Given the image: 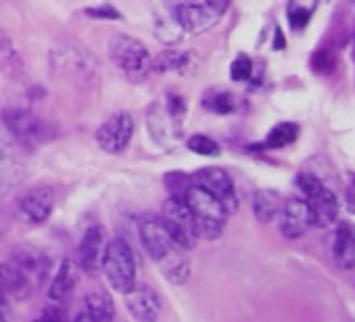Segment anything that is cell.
<instances>
[{"instance_id": "cell-1", "label": "cell", "mask_w": 355, "mask_h": 322, "mask_svg": "<svg viewBox=\"0 0 355 322\" xmlns=\"http://www.w3.org/2000/svg\"><path fill=\"white\" fill-rule=\"evenodd\" d=\"M182 199L187 201V205L193 212L199 237L207 239V241L220 239L226 228V222H228V210L222 205V201L197 185H191Z\"/></svg>"}, {"instance_id": "cell-2", "label": "cell", "mask_w": 355, "mask_h": 322, "mask_svg": "<svg viewBox=\"0 0 355 322\" xmlns=\"http://www.w3.org/2000/svg\"><path fill=\"white\" fill-rule=\"evenodd\" d=\"M295 183H297V189L301 191L303 199L309 205L313 226L326 228V226L334 224L338 218V212H340L338 197L311 172H299Z\"/></svg>"}, {"instance_id": "cell-3", "label": "cell", "mask_w": 355, "mask_h": 322, "mask_svg": "<svg viewBox=\"0 0 355 322\" xmlns=\"http://www.w3.org/2000/svg\"><path fill=\"white\" fill-rule=\"evenodd\" d=\"M101 270L113 291L125 295L136 285V257L132 247L123 239H113L107 243Z\"/></svg>"}, {"instance_id": "cell-4", "label": "cell", "mask_w": 355, "mask_h": 322, "mask_svg": "<svg viewBox=\"0 0 355 322\" xmlns=\"http://www.w3.org/2000/svg\"><path fill=\"white\" fill-rule=\"evenodd\" d=\"M109 59L130 80L140 82L150 74V61L153 59H150L146 46L128 34H115L109 40Z\"/></svg>"}, {"instance_id": "cell-5", "label": "cell", "mask_w": 355, "mask_h": 322, "mask_svg": "<svg viewBox=\"0 0 355 322\" xmlns=\"http://www.w3.org/2000/svg\"><path fill=\"white\" fill-rule=\"evenodd\" d=\"M51 69L71 82H88L96 74V59L78 44H57L49 53Z\"/></svg>"}, {"instance_id": "cell-6", "label": "cell", "mask_w": 355, "mask_h": 322, "mask_svg": "<svg viewBox=\"0 0 355 322\" xmlns=\"http://www.w3.org/2000/svg\"><path fill=\"white\" fill-rule=\"evenodd\" d=\"M161 220L165 224V228L169 230L171 239L180 245L182 249H193L199 243V230H197V222L193 218L191 207L187 205V201L182 197H169L163 203L161 210Z\"/></svg>"}, {"instance_id": "cell-7", "label": "cell", "mask_w": 355, "mask_h": 322, "mask_svg": "<svg viewBox=\"0 0 355 322\" xmlns=\"http://www.w3.org/2000/svg\"><path fill=\"white\" fill-rule=\"evenodd\" d=\"M3 124L13 140L21 146H40L49 140V130L44 121L28 109L11 107L3 113Z\"/></svg>"}, {"instance_id": "cell-8", "label": "cell", "mask_w": 355, "mask_h": 322, "mask_svg": "<svg viewBox=\"0 0 355 322\" xmlns=\"http://www.w3.org/2000/svg\"><path fill=\"white\" fill-rule=\"evenodd\" d=\"M134 136V119L128 111H115L109 115L96 130L94 140L96 144L109 153V155H119L128 149L130 140Z\"/></svg>"}, {"instance_id": "cell-9", "label": "cell", "mask_w": 355, "mask_h": 322, "mask_svg": "<svg viewBox=\"0 0 355 322\" xmlns=\"http://www.w3.org/2000/svg\"><path fill=\"white\" fill-rule=\"evenodd\" d=\"M138 235H140V243L144 251L155 264L161 262L165 255H169L175 247H180L171 239L161 216H155V214H144L138 220Z\"/></svg>"}, {"instance_id": "cell-10", "label": "cell", "mask_w": 355, "mask_h": 322, "mask_svg": "<svg viewBox=\"0 0 355 322\" xmlns=\"http://www.w3.org/2000/svg\"><path fill=\"white\" fill-rule=\"evenodd\" d=\"M24 149L26 146H21L11 136L5 140L0 138V193L13 191L26 178L28 164Z\"/></svg>"}, {"instance_id": "cell-11", "label": "cell", "mask_w": 355, "mask_h": 322, "mask_svg": "<svg viewBox=\"0 0 355 322\" xmlns=\"http://www.w3.org/2000/svg\"><path fill=\"white\" fill-rule=\"evenodd\" d=\"M191 180H193V185L201 187L203 191H207L209 195L220 199L222 205L228 210V214L236 212V207H239L236 189H234V183H232V178H230V174L226 170L209 166V168L197 170L191 176Z\"/></svg>"}, {"instance_id": "cell-12", "label": "cell", "mask_w": 355, "mask_h": 322, "mask_svg": "<svg viewBox=\"0 0 355 322\" xmlns=\"http://www.w3.org/2000/svg\"><path fill=\"white\" fill-rule=\"evenodd\" d=\"M107 243L105 228L101 224H90L78 245V268L86 274H96L103 266Z\"/></svg>"}, {"instance_id": "cell-13", "label": "cell", "mask_w": 355, "mask_h": 322, "mask_svg": "<svg viewBox=\"0 0 355 322\" xmlns=\"http://www.w3.org/2000/svg\"><path fill=\"white\" fill-rule=\"evenodd\" d=\"M278 226H280V232L284 239H288V241L301 239L313 226L307 201L301 197L284 201L282 210L278 214Z\"/></svg>"}, {"instance_id": "cell-14", "label": "cell", "mask_w": 355, "mask_h": 322, "mask_svg": "<svg viewBox=\"0 0 355 322\" xmlns=\"http://www.w3.org/2000/svg\"><path fill=\"white\" fill-rule=\"evenodd\" d=\"M220 13H216L211 7L205 3H187V5H178L173 19L182 32L187 34H203L211 30L220 22Z\"/></svg>"}, {"instance_id": "cell-15", "label": "cell", "mask_w": 355, "mask_h": 322, "mask_svg": "<svg viewBox=\"0 0 355 322\" xmlns=\"http://www.w3.org/2000/svg\"><path fill=\"white\" fill-rule=\"evenodd\" d=\"M125 305L132 318L138 322H157L161 316L159 295L144 285H134L132 291L125 293Z\"/></svg>"}, {"instance_id": "cell-16", "label": "cell", "mask_w": 355, "mask_h": 322, "mask_svg": "<svg viewBox=\"0 0 355 322\" xmlns=\"http://www.w3.org/2000/svg\"><path fill=\"white\" fill-rule=\"evenodd\" d=\"M53 210H55V191L51 187H34L19 201V212L30 224L46 222Z\"/></svg>"}, {"instance_id": "cell-17", "label": "cell", "mask_w": 355, "mask_h": 322, "mask_svg": "<svg viewBox=\"0 0 355 322\" xmlns=\"http://www.w3.org/2000/svg\"><path fill=\"white\" fill-rule=\"evenodd\" d=\"M146 126H148V134L153 140H157L159 144H169L173 140H178L180 136V126L178 124L169 111L165 109V105H153L146 113Z\"/></svg>"}, {"instance_id": "cell-18", "label": "cell", "mask_w": 355, "mask_h": 322, "mask_svg": "<svg viewBox=\"0 0 355 322\" xmlns=\"http://www.w3.org/2000/svg\"><path fill=\"white\" fill-rule=\"evenodd\" d=\"M30 276L15 264L0 266V297L3 299H28L30 297Z\"/></svg>"}, {"instance_id": "cell-19", "label": "cell", "mask_w": 355, "mask_h": 322, "mask_svg": "<svg viewBox=\"0 0 355 322\" xmlns=\"http://www.w3.org/2000/svg\"><path fill=\"white\" fill-rule=\"evenodd\" d=\"M332 257L338 268L353 270L355 268V224L340 222L334 230L332 239Z\"/></svg>"}, {"instance_id": "cell-20", "label": "cell", "mask_w": 355, "mask_h": 322, "mask_svg": "<svg viewBox=\"0 0 355 322\" xmlns=\"http://www.w3.org/2000/svg\"><path fill=\"white\" fill-rule=\"evenodd\" d=\"M78 285V262L65 257L61 260L53 280H51V287H49V299L59 303L63 299H67L71 295V291L76 289Z\"/></svg>"}, {"instance_id": "cell-21", "label": "cell", "mask_w": 355, "mask_h": 322, "mask_svg": "<svg viewBox=\"0 0 355 322\" xmlns=\"http://www.w3.org/2000/svg\"><path fill=\"white\" fill-rule=\"evenodd\" d=\"M193 63H195V53L165 49L150 61V71H155V74H171V71L189 74Z\"/></svg>"}, {"instance_id": "cell-22", "label": "cell", "mask_w": 355, "mask_h": 322, "mask_svg": "<svg viewBox=\"0 0 355 322\" xmlns=\"http://www.w3.org/2000/svg\"><path fill=\"white\" fill-rule=\"evenodd\" d=\"M157 266L165 280H169L171 285H184L191 278V260L187 255V249L182 247H175L169 255L157 262Z\"/></svg>"}, {"instance_id": "cell-23", "label": "cell", "mask_w": 355, "mask_h": 322, "mask_svg": "<svg viewBox=\"0 0 355 322\" xmlns=\"http://www.w3.org/2000/svg\"><path fill=\"white\" fill-rule=\"evenodd\" d=\"M0 76H5L11 82H19L26 78L24 57L7 36H0Z\"/></svg>"}, {"instance_id": "cell-24", "label": "cell", "mask_w": 355, "mask_h": 322, "mask_svg": "<svg viewBox=\"0 0 355 322\" xmlns=\"http://www.w3.org/2000/svg\"><path fill=\"white\" fill-rule=\"evenodd\" d=\"M282 203L284 201H282V197H280L278 191H274V189H261L253 197V214H255V218L261 224H272L278 218V214L282 210Z\"/></svg>"}, {"instance_id": "cell-25", "label": "cell", "mask_w": 355, "mask_h": 322, "mask_svg": "<svg viewBox=\"0 0 355 322\" xmlns=\"http://www.w3.org/2000/svg\"><path fill=\"white\" fill-rule=\"evenodd\" d=\"M201 105L205 111L216 113V115H230L239 109V99L234 92L230 90H222V88H209L203 99Z\"/></svg>"}, {"instance_id": "cell-26", "label": "cell", "mask_w": 355, "mask_h": 322, "mask_svg": "<svg viewBox=\"0 0 355 322\" xmlns=\"http://www.w3.org/2000/svg\"><path fill=\"white\" fill-rule=\"evenodd\" d=\"M86 312L96 322H111L115 318V303L113 297L105 289H92L86 295Z\"/></svg>"}, {"instance_id": "cell-27", "label": "cell", "mask_w": 355, "mask_h": 322, "mask_svg": "<svg viewBox=\"0 0 355 322\" xmlns=\"http://www.w3.org/2000/svg\"><path fill=\"white\" fill-rule=\"evenodd\" d=\"M297 136H299V126L297 124H293V121H280V124H276L268 132V136L261 142V146L263 149H282V146L293 144L297 140Z\"/></svg>"}, {"instance_id": "cell-28", "label": "cell", "mask_w": 355, "mask_h": 322, "mask_svg": "<svg viewBox=\"0 0 355 322\" xmlns=\"http://www.w3.org/2000/svg\"><path fill=\"white\" fill-rule=\"evenodd\" d=\"M318 0H291L288 5V22L293 30H303L313 15Z\"/></svg>"}, {"instance_id": "cell-29", "label": "cell", "mask_w": 355, "mask_h": 322, "mask_svg": "<svg viewBox=\"0 0 355 322\" xmlns=\"http://www.w3.org/2000/svg\"><path fill=\"white\" fill-rule=\"evenodd\" d=\"M187 146H189L193 153L201 155V157H218V155L222 153L220 144H218L214 138L205 136V134H193V136L187 140Z\"/></svg>"}, {"instance_id": "cell-30", "label": "cell", "mask_w": 355, "mask_h": 322, "mask_svg": "<svg viewBox=\"0 0 355 322\" xmlns=\"http://www.w3.org/2000/svg\"><path fill=\"white\" fill-rule=\"evenodd\" d=\"M253 76V61L249 55L241 53L234 57V61L230 63V78L234 82H247Z\"/></svg>"}, {"instance_id": "cell-31", "label": "cell", "mask_w": 355, "mask_h": 322, "mask_svg": "<svg viewBox=\"0 0 355 322\" xmlns=\"http://www.w3.org/2000/svg\"><path fill=\"white\" fill-rule=\"evenodd\" d=\"M191 185H193L191 176H187L182 172H169V174H165V187L169 189V193L173 197H184V193H187V189Z\"/></svg>"}, {"instance_id": "cell-32", "label": "cell", "mask_w": 355, "mask_h": 322, "mask_svg": "<svg viewBox=\"0 0 355 322\" xmlns=\"http://www.w3.org/2000/svg\"><path fill=\"white\" fill-rule=\"evenodd\" d=\"M165 109L169 111V115L178 121L182 124L187 113H189V103L180 96V94H167L165 99Z\"/></svg>"}, {"instance_id": "cell-33", "label": "cell", "mask_w": 355, "mask_h": 322, "mask_svg": "<svg viewBox=\"0 0 355 322\" xmlns=\"http://www.w3.org/2000/svg\"><path fill=\"white\" fill-rule=\"evenodd\" d=\"M84 15L92 19H121L119 11L111 5H101V7H88L84 9Z\"/></svg>"}, {"instance_id": "cell-34", "label": "cell", "mask_w": 355, "mask_h": 322, "mask_svg": "<svg viewBox=\"0 0 355 322\" xmlns=\"http://www.w3.org/2000/svg\"><path fill=\"white\" fill-rule=\"evenodd\" d=\"M34 322H65V320H63V316H61V312L57 307H49Z\"/></svg>"}, {"instance_id": "cell-35", "label": "cell", "mask_w": 355, "mask_h": 322, "mask_svg": "<svg viewBox=\"0 0 355 322\" xmlns=\"http://www.w3.org/2000/svg\"><path fill=\"white\" fill-rule=\"evenodd\" d=\"M203 3L207 5V7H211L216 13H220V15H224L226 11H228V7H230V3L232 0H203Z\"/></svg>"}, {"instance_id": "cell-36", "label": "cell", "mask_w": 355, "mask_h": 322, "mask_svg": "<svg viewBox=\"0 0 355 322\" xmlns=\"http://www.w3.org/2000/svg\"><path fill=\"white\" fill-rule=\"evenodd\" d=\"M347 207L355 214V174H351V185L347 189Z\"/></svg>"}, {"instance_id": "cell-37", "label": "cell", "mask_w": 355, "mask_h": 322, "mask_svg": "<svg viewBox=\"0 0 355 322\" xmlns=\"http://www.w3.org/2000/svg\"><path fill=\"white\" fill-rule=\"evenodd\" d=\"M274 49H276V51H282V49H284V36H282L280 28L276 30V36H274Z\"/></svg>"}, {"instance_id": "cell-38", "label": "cell", "mask_w": 355, "mask_h": 322, "mask_svg": "<svg viewBox=\"0 0 355 322\" xmlns=\"http://www.w3.org/2000/svg\"><path fill=\"white\" fill-rule=\"evenodd\" d=\"M73 322H96V320H94V318H92V316H90L86 310H84V312H80V314L73 318Z\"/></svg>"}, {"instance_id": "cell-39", "label": "cell", "mask_w": 355, "mask_h": 322, "mask_svg": "<svg viewBox=\"0 0 355 322\" xmlns=\"http://www.w3.org/2000/svg\"><path fill=\"white\" fill-rule=\"evenodd\" d=\"M5 301L7 299L0 297V322H9V316H7V310H5Z\"/></svg>"}]
</instances>
